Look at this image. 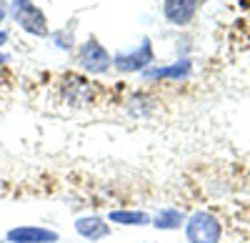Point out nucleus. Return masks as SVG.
Listing matches in <instances>:
<instances>
[{"mask_svg": "<svg viewBox=\"0 0 250 243\" xmlns=\"http://www.w3.org/2000/svg\"><path fill=\"white\" fill-rule=\"evenodd\" d=\"M75 231H78L83 238H88V241H100V238L110 236V226H108L100 216L78 218V221H75Z\"/></svg>", "mask_w": 250, "mask_h": 243, "instance_id": "7", "label": "nucleus"}, {"mask_svg": "<svg viewBox=\"0 0 250 243\" xmlns=\"http://www.w3.org/2000/svg\"><path fill=\"white\" fill-rule=\"evenodd\" d=\"M5 38H8L5 33H0V45H3V43H5Z\"/></svg>", "mask_w": 250, "mask_h": 243, "instance_id": "12", "label": "nucleus"}, {"mask_svg": "<svg viewBox=\"0 0 250 243\" xmlns=\"http://www.w3.org/2000/svg\"><path fill=\"white\" fill-rule=\"evenodd\" d=\"M190 73V63L188 60H180V63L170 66V68H155V70H148L145 75L148 78H185Z\"/></svg>", "mask_w": 250, "mask_h": 243, "instance_id": "10", "label": "nucleus"}, {"mask_svg": "<svg viewBox=\"0 0 250 243\" xmlns=\"http://www.w3.org/2000/svg\"><path fill=\"white\" fill-rule=\"evenodd\" d=\"M10 243H55L58 233L50 228H40V226H20L8 231Z\"/></svg>", "mask_w": 250, "mask_h": 243, "instance_id": "5", "label": "nucleus"}, {"mask_svg": "<svg viewBox=\"0 0 250 243\" xmlns=\"http://www.w3.org/2000/svg\"><path fill=\"white\" fill-rule=\"evenodd\" d=\"M78 60H80V66L85 70H90V73H103L110 66V55L105 53V48H103L100 43H95V40H88V43L80 45Z\"/></svg>", "mask_w": 250, "mask_h": 243, "instance_id": "3", "label": "nucleus"}, {"mask_svg": "<svg viewBox=\"0 0 250 243\" xmlns=\"http://www.w3.org/2000/svg\"><path fill=\"white\" fill-rule=\"evenodd\" d=\"M3 18H5V3L0 0V23H3Z\"/></svg>", "mask_w": 250, "mask_h": 243, "instance_id": "11", "label": "nucleus"}, {"mask_svg": "<svg viewBox=\"0 0 250 243\" xmlns=\"http://www.w3.org/2000/svg\"><path fill=\"white\" fill-rule=\"evenodd\" d=\"M110 221L123 223V226H148L150 223V216L143 213V211H113L110 213Z\"/></svg>", "mask_w": 250, "mask_h": 243, "instance_id": "8", "label": "nucleus"}, {"mask_svg": "<svg viewBox=\"0 0 250 243\" xmlns=\"http://www.w3.org/2000/svg\"><path fill=\"white\" fill-rule=\"evenodd\" d=\"M3 60H5V58H3V55H0V63H3Z\"/></svg>", "mask_w": 250, "mask_h": 243, "instance_id": "13", "label": "nucleus"}, {"mask_svg": "<svg viewBox=\"0 0 250 243\" xmlns=\"http://www.w3.org/2000/svg\"><path fill=\"white\" fill-rule=\"evenodd\" d=\"M195 10H198V0H165V5H163L165 18H168L173 25L190 23Z\"/></svg>", "mask_w": 250, "mask_h": 243, "instance_id": "6", "label": "nucleus"}, {"mask_svg": "<svg viewBox=\"0 0 250 243\" xmlns=\"http://www.w3.org/2000/svg\"><path fill=\"white\" fill-rule=\"evenodd\" d=\"M15 20H18L20 28L33 33V35H48L45 15L40 13L30 0H18V3H15Z\"/></svg>", "mask_w": 250, "mask_h": 243, "instance_id": "2", "label": "nucleus"}, {"mask_svg": "<svg viewBox=\"0 0 250 243\" xmlns=\"http://www.w3.org/2000/svg\"><path fill=\"white\" fill-rule=\"evenodd\" d=\"M220 223L213 213L208 211H198L188 218L185 223V236L190 243H218L220 241Z\"/></svg>", "mask_w": 250, "mask_h": 243, "instance_id": "1", "label": "nucleus"}, {"mask_svg": "<svg viewBox=\"0 0 250 243\" xmlns=\"http://www.w3.org/2000/svg\"><path fill=\"white\" fill-rule=\"evenodd\" d=\"M198 3H203V0H198Z\"/></svg>", "mask_w": 250, "mask_h": 243, "instance_id": "14", "label": "nucleus"}, {"mask_svg": "<svg viewBox=\"0 0 250 243\" xmlns=\"http://www.w3.org/2000/svg\"><path fill=\"white\" fill-rule=\"evenodd\" d=\"M180 223H183V213L175 211V208H165V211H160L155 216L153 226L160 228V231H173V228H180Z\"/></svg>", "mask_w": 250, "mask_h": 243, "instance_id": "9", "label": "nucleus"}, {"mask_svg": "<svg viewBox=\"0 0 250 243\" xmlns=\"http://www.w3.org/2000/svg\"><path fill=\"white\" fill-rule=\"evenodd\" d=\"M150 60H153V45H150V40H143V45L135 48L133 53H123L115 58V68L123 73H133V70L145 68Z\"/></svg>", "mask_w": 250, "mask_h": 243, "instance_id": "4", "label": "nucleus"}]
</instances>
